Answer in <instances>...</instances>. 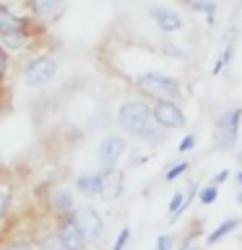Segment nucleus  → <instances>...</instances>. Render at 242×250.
<instances>
[{"mask_svg":"<svg viewBox=\"0 0 242 250\" xmlns=\"http://www.w3.org/2000/svg\"><path fill=\"white\" fill-rule=\"evenodd\" d=\"M117 128L125 136H133L143 144H161L167 138V130H161L154 123L151 104H146L143 99H128L117 107Z\"/></svg>","mask_w":242,"mask_h":250,"instance_id":"f257e3e1","label":"nucleus"},{"mask_svg":"<svg viewBox=\"0 0 242 250\" xmlns=\"http://www.w3.org/2000/svg\"><path fill=\"white\" fill-rule=\"evenodd\" d=\"M133 86L143 94V97L159 102V99H180L182 97V86L175 76L167 73H156V70H146V73H138L133 78Z\"/></svg>","mask_w":242,"mask_h":250,"instance_id":"f03ea898","label":"nucleus"},{"mask_svg":"<svg viewBox=\"0 0 242 250\" xmlns=\"http://www.w3.org/2000/svg\"><path fill=\"white\" fill-rule=\"evenodd\" d=\"M58 76V60L52 55H37L23 68V86L26 89H44Z\"/></svg>","mask_w":242,"mask_h":250,"instance_id":"7ed1b4c3","label":"nucleus"},{"mask_svg":"<svg viewBox=\"0 0 242 250\" xmlns=\"http://www.w3.org/2000/svg\"><path fill=\"white\" fill-rule=\"evenodd\" d=\"M240 120H242V107H232L224 109L214 123V141L222 151L237 146V136H240Z\"/></svg>","mask_w":242,"mask_h":250,"instance_id":"20e7f679","label":"nucleus"},{"mask_svg":"<svg viewBox=\"0 0 242 250\" xmlns=\"http://www.w3.org/2000/svg\"><path fill=\"white\" fill-rule=\"evenodd\" d=\"M151 115H154V123L159 125L161 130H177V128H182V125L187 123L182 107H180L177 102H172V99L154 102V104H151Z\"/></svg>","mask_w":242,"mask_h":250,"instance_id":"39448f33","label":"nucleus"},{"mask_svg":"<svg viewBox=\"0 0 242 250\" xmlns=\"http://www.w3.org/2000/svg\"><path fill=\"white\" fill-rule=\"evenodd\" d=\"M125 151H128V141H125V136H120V133H109V136H104L99 141V148H97L99 167L101 169H115Z\"/></svg>","mask_w":242,"mask_h":250,"instance_id":"423d86ee","label":"nucleus"},{"mask_svg":"<svg viewBox=\"0 0 242 250\" xmlns=\"http://www.w3.org/2000/svg\"><path fill=\"white\" fill-rule=\"evenodd\" d=\"M55 234H58L60 250H86L89 248V240H86V234L81 232V227H78V222L73 216L58 219Z\"/></svg>","mask_w":242,"mask_h":250,"instance_id":"0eeeda50","label":"nucleus"},{"mask_svg":"<svg viewBox=\"0 0 242 250\" xmlns=\"http://www.w3.org/2000/svg\"><path fill=\"white\" fill-rule=\"evenodd\" d=\"M73 219L78 222V227H81V232L86 234V240H89V245H94V242H99L101 237H104V219H101V214L94 206H78Z\"/></svg>","mask_w":242,"mask_h":250,"instance_id":"6e6552de","label":"nucleus"},{"mask_svg":"<svg viewBox=\"0 0 242 250\" xmlns=\"http://www.w3.org/2000/svg\"><path fill=\"white\" fill-rule=\"evenodd\" d=\"M47 206L55 214V219H65L76 214V201H73V190L65 185H55L50 190V198H47Z\"/></svg>","mask_w":242,"mask_h":250,"instance_id":"1a4fd4ad","label":"nucleus"},{"mask_svg":"<svg viewBox=\"0 0 242 250\" xmlns=\"http://www.w3.org/2000/svg\"><path fill=\"white\" fill-rule=\"evenodd\" d=\"M148 16H151V21L159 26L164 34H175L185 26V19L180 16L175 8H167V5H154L148 8Z\"/></svg>","mask_w":242,"mask_h":250,"instance_id":"9d476101","label":"nucleus"},{"mask_svg":"<svg viewBox=\"0 0 242 250\" xmlns=\"http://www.w3.org/2000/svg\"><path fill=\"white\" fill-rule=\"evenodd\" d=\"M101 172V185H99V198L101 201H107V203H112L120 198V193H122V172L120 169H99Z\"/></svg>","mask_w":242,"mask_h":250,"instance_id":"9b49d317","label":"nucleus"},{"mask_svg":"<svg viewBox=\"0 0 242 250\" xmlns=\"http://www.w3.org/2000/svg\"><path fill=\"white\" fill-rule=\"evenodd\" d=\"M8 34H29V21L23 16L13 13L11 8L0 5V37Z\"/></svg>","mask_w":242,"mask_h":250,"instance_id":"f8f14e48","label":"nucleus"},{"mask_svg":"<svg viewBox=\"0 0 242 250\" xmlns=\"http://www.w3.org/2000/svg\"><path fill=\"white\" fill-rule=\"evenodd\" d=\"M99 185H101V172H83V175L76 177L73 188L86 198H94V195H99Z\"/></svg>","mask_w":242,"mask_h":250,"instance_id":"ddd939ff","label":"nucleus"},{"mask_svg":"<svg viewBox=\"0 0 242 250\" xmlns=\"http://www.w3.org/2000/svg\"><path fill=\"white\" fill-rule=\"evenodd\" d=\"M13 208V180L0 172V224L8 219Z\"/></svg>","mask_w":242,"mask_h":250,"instance_id":"4468645a","label":"nucleus"},{"mask_svg":"<svg viewBox=\"0 0 242 250\" xmlns=\"http://www.w3.org/2000/svg\"><path fill=\"white\" fill-rule=\"evenodd\" d=\"M62 5L65 0H29V8L37 19H55L62 11Z\"/></svg>","mask_w":242,"mask_h":250,"instance_id":"2eb2a0df","label":"nucleus"},{"mask_svg":"<svg viewBox=\"0 0 242 250\" xmlns=\"http://www.w3.org/2000/svg\"><path fill=\"white\" fill-rule=\"evenodd\" d=\"M237 224H240V219H234V216H232V219H226L224 224H219L216 229H214V232H211L208 237H206V245H216L219 240H224L229 232H234V229H237Z\"/></svg>","mask_w":242,"mask_h":250,"instance_id":"dca6fc26","label":"nucleus"},{"mask_svg":"<svg viewBox=\"0 0 242 250\" xmlns=\"http://www.w3.org/2000/svg\"><path fill=\"white\" fill-rule=\"evenodd\" d=\"M190 8L206 16V21H208V23H214V21H216V11H219V3H216V0H193Z\"/></svg>","mask_w":242,"mask_h":250,"instance_id":"f3484780","label":"nucleus"},{"mask_svg":"<svg viewBox=\"0 0 242 250\" xmlns=\"http://www.w3.org/2000/svg\"><path fill=\"white\" fill-rule=\"evenodd\" d=\"M0 44L5 50H23L29 44V34H8V37H0Z\"/></svg>","mask_w":242,"mask_h":250,"instance_id":"a211bd4d","label":"nucleus"},{"mask_svg":"<svg viewBox=\"0 0 242 250\" xmlns=\"http://www.w3.org/2000/svg\"><path fill=\"white\" fill-rule=\"evenodd\" d=\"M232 55H234V44L229 42V44H226L224 50H222V55H219V58H216V62H214V76H219V73H222V70H224L226 65H229Z\"/></svg>","mask_w":242,"mask_h":250,"instance_id":"6ab92c4d","label":"nucleus"},{"mask_svg":"<svg viewBox=\"0 0 242 250\" xmlns=\"http://www.w3.org/2000/svg\"><path fill=\"white\" fill-rule=\"evenodd\" d=\"M185 208H187V206H185V193H180V190H177V193L169 198V216L175 219V216L182 214Z\"/></svg>","mask_w":242,"mask_h":250,"instance_id":"aec40b11","label":"nucleus"},{"mask_svg":"<svg viewBox=\"0 0 242 250\" xmlns=\"http://www.w3.org/2000/svg\"><path fill=\"white\" fill-rule=\"evenodd\" d=\"M37 250H60V242H58V234H55V229L47 232L44 237H39Z\"/></svg>","mask_w":242,"mask_h":250,"instance_id":"412c9836","label":"nucleus"},{"mask_svg":"<svg viewBox=\"0 0 242 250\" xmlns=\"http://www.w3.org/2000/svg\"><path fill=\"white\" fill-rule=\"evenodd\" d=\"M216 195H219V188L211 183V185H206V188H201V190H198V201L203 203V206H208V203L216 201Z\"/></svg>","mask_w":242,"mask_h":250,"instance_id":"4be33fe9","label":"nucleus"},{"mask_svg":"<svg viewBox=\"0 0 242 250\" xmlns=\"http://www.w3.org/2000/svg\"><path fill=\"white\" fill-rule=\"evenodd\" d=\"M3 250H37V242L19 237V240H11V242H5V245H3Z\"/></svg>","mask_w":242,"mask_h":250,"instance_id":"5701e85b","label":"nucleus"},{"mask_svg":"<svg viewBox=\"0 0 242 250\" xmlns=\"http://www.w3.org/2000/svg\"><path fill=\"white\" fill-rule=\"evenodd\" d=\"M187 169H190V162H180V164H175V167H169L164 177H167V183H172V180H177L180 175H185Z\"/></svg>","mask_w":242,"mask_h":250,"instance_id":"b1692460","label":"nucleus"},{"mask_svg":"<svg viewBox=\"0 0 242 250\" xmlns=\"http://www.w3.org/2000/svg\"><path fill=\"white\" fill-rule=\"evenodd\" d=\"M128 240H130V227H122L120 234H117V240H115V245H112V250H125Z\"/></svg>","mask_w":242,"mask_h":250,"instance_id":"393cba45","label":"nucleus"},{"mask_svg":"<svg viewBox=\"0 0 242 250\" xmlns=\"http://www.w3.org/2000/svg\"><path fill=\"white\" fill-rule=\"evenodd\" d=\"M5 76H8V50L0 44V86L5 83Z\"/></svg>","mask_w":242,"mask_h":250,"instance_id":"a878e982","label":"nucleus"},{"mask_svg":"<svg viewBox=\"0 0 242 250\" xmlns=\"http://www.w3.org/2000/svg\"><path fill=\"white\" fill-rule=\"evenodd\" d=\"M172 248H175V237H172V234H161V237L156 240L154 250H172Z\"/></svg>","mask_w":242,"mask_h":250,"instance_id":"bb28decb","label":"nucleus"},{"mask_svg":"<svg viewBox=\"0 0 242 250\" xmlns=\"http://www.w3.org/2000/svg\"><path fill=\"white\" fill-rule=\"evenodd\" d=\"M195 144H198V141H195V136H185L182 141H180V146H177V151H193L195 148Z\"/></svg>","mask_w":242,"mask_h":250,"instance_id":"cd10ccee","label":"nucleus"},{"mask_svg":"<svg viewBox=\"0 0 242 250\" xmlns=\"http://www.w3.org/2000/svg\"><path fill=\"white\" fill-rule=\"evenodd\" d=\"M226 180H229V172H226V169H222V172H219V175H214V180H211V183H214V185L219 188L222 183H226Z\"/></svg>","mask_w":242,"mask_h":250,"instance_id":"c85d7f7f","label":"nucleus"},{"mask_svg":"<svg viewBox=\"0 0 242 250\" xmlns=\"http://www.w3.org/2000/svg\"><path fill=\"white\" fill-rule=\"evenodd\" d=\"M237 183H240V188H242V172H237Z\"/></svg>","mask_w":242,"mask_h":250,"instance_id":"c756f323","label":"nucleus"}]
</instances>
